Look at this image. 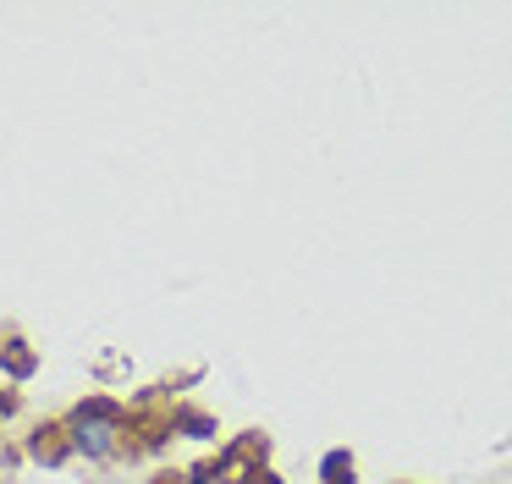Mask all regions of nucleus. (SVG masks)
<instances>
[{"label": "nucleus", "mask_w": 512, "mask_h": 484, "mask_svg": "<svg viewBox=\"0 0 512 484\" xmlns=\"http://www.w3.org/2000/svg\"><path fill=\"white\" fill-rule=\"evenodd\" d=\"M320 479H325V484H358V462L347 457V451H325Z\"/></svg>", "instance_id": "nucleus-5"}, {"label": "nucleus", "mask_w": 512, "mask_h": 484, "mask_svg": "<svg viewBox=\"0 0 512 484\" xmlns=\"http://www.w3.org/2000/svg\"><path fill=\"white\" fill-rule=\"evenodd\" d=\"M122 424H127V407L116 396H83L78 413H72V451H83V457H111Z\"/></svg>", "instance_id": "nucleus-1"}, {"label": "nucleus", "mask_w": 512, "mask_h": 484, "mask_svg": "<svg viewBox=\"0 0 512 484\" xmlns=\"http://www.w3.org/2000/svg\"><path fill=\"white\" fill-rule=\"evenodd\" d=\"M0 369L12 374V380H28V374L39 369V352L28 347V341H6V347H0Z\"/></svg>", "instance_id": "nucleus-3"}, {"label": "nucleus", "mask_w": 512, "mask_h": 484, "mask_svg": "<svg viewBox=\"0 0 512 484\" xmlns=\"http://www.w3.org/2000/svg\"><path fill=\"white\" fill-rule=\"evenodd\" d=\"M144 484H177V479H171V473H155V479H144Z\"/></svg>", "instance_id": "nucleus-8"}, {"label": "nucleus", "mask_w": 512, "mask_h": 484, "mask_svg": "<svg viewBox=\"0 0 512 484\" xmlns=\"http://www.w3.org/2000/svg\"><path fill=\"white\" fill-rule=\"evenodd\" d=\"M226 468H237L232 451H226V457H215V462H199V468L188 473V484H221V479H226Z\"/></svg>", "instance_id": "nucleus-6"}, {"label": "nucleus", "mask_w": 512, "mask_h": 484, "mask_svg": "<svg viewBox=\"0 0 512 484\" xmlns=\"http://www.w3.org/2000/svg\"><path fill=\"white\" fill-rule=\"evenodd\" d=\"M171 429L188 435V440H215V418L210 413H193V407H177V413H171Z\"/></svg>", "instance_id": "nucleus-4"}, {"label": "nucleus", "mask_w": 512, "mask_h": 484, "mask_svg": "<svg viewBox=\"0 0 512 484\" xmlns=\"http://www.w3.org/2000/svg\"><path fill=\"white\" fill-rule=\"evenodd\" d=\"M67 451H72V429H61V424H39L34 440H28V457L45 462V468H61Z\"/></svg>", "instance_id": "nucleus-2"}, {"label": "nucleus", "mask_w": 512, "mask_h": 484, "mask_svg": "<svg viewBox=\"0 0 512 484\" xmlns=\"http://www.w3.org/2000/svg\"><path fill=\"white\" fill-rule=\"evenodd\" d=\"M237 484H287V479L270 473V468H243V473H237Z\"/></svg>", "instance_id": "nucleus-7"}]
</instances>
